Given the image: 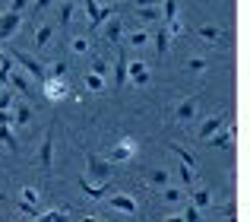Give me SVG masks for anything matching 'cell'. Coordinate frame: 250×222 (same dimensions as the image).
Segmentation results:
<instances>
[{
	"mask_svg": "<svg viewBox=\"0 0 250 222\" xmlns=\"http://www.w3.org/2000/svg\"><path fill=\"white\" fill-rule=\"evenodd\" d=\"M42 92L48 102H63L70 99V86L63 83V76H44L42 80Z\"/></svg>",
	"mask_w": 250,
	"mask_h": 222,
	"instance_id": "obj_1",
	"label": "cell"
},
{
	"mask_svg": "<svg viewBox=\"0 0 250 222\" xmlns=\"http://www.w3.org/2000/svg\"><path fill=\"white\" fill-rule=\"evenodd\" d=\"M83 6H85V16H89V29L92 32L102 29V25L114 16V6H98L95 0H83Z\"/></svg>",
	"mask_w": 250,
	"mask_h": 222,
	"instance_id": "obj_2",
	"label": "cell"
},
{
	"mask_svg": "<svg viewBox=\"0 0 250 222\" xmlns=\"http://www.w3.org/2000/svg\"><path fill=\"white\" fill-rule=\"evenodd\" d=\"M13 64H16L19 70H25L29 76H35V80H44V67H42V61H35L32 54H25V51H13Z\"/></svg>",
	"mask_w": 250,
	"mask_h": 222,
	"instance_id": "obj_3",
	"label": "cell"
},
{
	"mask_svg": "<svg viewBox=\"0 0 250 222\" xmlns=\"http://www.w3.org/2000/svg\"><path fill=\"white\" fill-rule=\"evenodd\" d=\"M6 86H13L19 95H25V99H32V102H35V95H32V86H29V80H25V73L16 67V64H13V67L6 70Z\"/></svg>",
	"mask_w": 250,
	"mask_h": 222,
	"instance_id": "obj_4",
	"label": "cell"
},
{
	"mask_svg": "<svg viewBox=\"0 0 250 222\" xmlns=\"http://www.w3.org/2000/svg\"><path fill=\"white\" fill-rule=\"evenodd\" d=\"M136 149H140V146H136L133 136H121V143L111 149L108 162H111V165H114V162H127V159H133V155H136Z\"/></svg>",
	"mask_w": 250,
	"mask_h": 222,
	"instance_id": "obj_5",
	"label": "cell"
},
{
	"mask_svg": "<svg viewBox=\"0 0 250 222\" xmlns=\"http://www.w3.org/2000/svg\"><path fill=\"white\" fill-rule=\"evenodd\" d=\"M203 143H206V146H215V149H231V143H234V127L225 121L212 136H206Z\"/></svg>",
	"mask_w": 250,
	"mask_h": 222,
	"instance_id": "obj_6",
	"label": "cell"
},
{
	"mask_svg": "<svg viewBox=\"0 0 250 222\" xmlns=\"http://www.w3.org/2000/svg\"><path fill=\"white\" fill-rule=\"evenodd\" d=\"M22 25V16L13 10H6L3 16H0V42H10L13 35H16V29Z\"/></svg>",
	"mask_w": 250,
	"mask_h": 222,
	"instance_id": "obj_7",
	"label": "cell"
},
{
	"mask_svg": "<svg viewBox=\"0 0 250 222\" xmlns=\"http://www.w3.org/2000/svg\"><path fill=\"white\" fill-rule=\"evenodd\" d=\"M51 159H54V124L48 127L44 143H42V149H38V165H42L44 172H51Z\"/></svg>",
	"mask_w": 250,
	"mask_h": 222,
	"instance_id": "obj_8",
	"label": "cell"
},
{
	"mask_svg": "<svg viewBox=\"0 0 250 222\" xmlns=\"http://www.w3.org/2000/svg\"><path fill=\"white\" fill-rule=\"evenodd\" d=\"M196 35L206 38V42H212V44H231V32L219 29V25H200V29H196Z\"/></svg>",
	"mask_w": 250,
	"mask_h": 222,
	"instance_id": "obj_9",
	"label": "cell"
},
{
	"mask_svg": "<svg viewBox=\"0 0 250 222\" xmlns=\"http://www.w3.org/2000/svg\"><path fill=\"white\" fill-rule=\"evenodd\" d=\"M10 117H16L19 127L32 124V105H29V102H22V99H16V102H13V108H10Z\"/></svg>",
	"mask_w": 250,
	"mask_h": 222,
	"instance_id": "obj_10",
	"label": "cell"
},
{
	"mask_svg": "<svg viewBox=\"0 0 250 222\" xmlns=\"http://www.w3.org/2000/svg\"><path fill=\"white\" fill-rule=\"evenodd\" d=\"M127 80H130V83H136V86H146V83H149V67H146L143 61L127 64Z\"/></svg>",
	"mask_w": 250,
	"mask_h": 222,
	"instance_id": "obj_11",
	"label": "cell"
},
{
	"mask_svg": "<svg viewBox=\"0 0 250 222\" xmlns=\"http://www.w3.org/2000/svg\"><path fill=\"white\" fill-rule=\"evenodd\" d=\"M193 114H196V95H187V99L177 105L174 111V121H181V124H187V121H193Z\"/></svg>",
	"mask_w": 250,
	"mask_h": 222,
	"instance_id": "obj_12",
	"label": "cell"
},
{
	"mask_svg": "<svg viewBox=\"0 0 250 222\" xmlns=\"http://www.w3.org/2000/svg\"><path fill=\"white\" fill-rule=\"evenodd\" d=\"M89 175H92V178H98V181H108V175H111V162L98 159V155H89Z\"/></svg>",
	"mask_w": 250,
	"mask_h": 222,
	"instance_id": "obj_13",
	"label": "cell"
},
{
	"mask_svg": "<svg viewBox=\"0 0 250 222\" xmlns=\"http://www.w3.org/2000/svg\"><path fill=\"white\" fill-rule=\"evenodd\" d=\"M127 48H121L117 51V67H114V86L121 89V86H127Z\"/></svg>",
	"mask_w": 250,
	"mask_h": 222,
	"instance_id": "obj_14",
	"label": "cell"
},
{
	"mask_svg": "<svg viewBox=\"0 0 250 222\" xmlns=\"http://www.w3.org/2000/svg\"><path fill=\"white\" fill-rule=\"evenodd\" d=\"M111 206H114L117 213H124V216H133L136 213V200L127 197V194H114V197H111Z\"/></svg>",
	"mask_w": 250,
	"mask_h": 222,
	"instance_id": "obj_15",
	"label": "cell"
},
{
	"mask_svg": "<svg viewBox=\"0 0 250 222\" xmlns=\"http://www.w3.org/2000/svg\"><path fill=\"white\" fill-rule=\"evenodd\" d=\"M80 191L89 200H98V197H104V194H108V184H89V178H80Z\"/></svg>",
	"mask_w": 250,
	"mask_h": 222,
	"instance_id": "obj_16",
	"label": "cell"
},
{
	"mask_svg": "<svg viewBox=\"0 0 250 222\" xmlns=\"http://www.w3.org/2000/svg\"><path fill=\"white\" fill-rule=\"evenodd\" d=\"M121 32H124V19H108V25H104V42H111V44H117L121 42Z\"/></svg>",
	"mask_w": 250,
	"mask_h": 222,
	"instance_id": "obj_17",
	"label": "cell"
},
{
	"mask_svg": "<svg viewBox=\"0 0 250 222\" xmlns=\"http://www.w3.org/2000/svg\"><path fill=\"white\" fill-rule=\"evenodd\" d=\"M225 121H228V117H209V121H203V127H200V143L206 140V136H212Z\"/></svg>",
	"mask_w": 250,
	"mask_h": 222,
	"instance_id": "obj_18",
	"label": "cell"
},
{
	"mask_svg": "<svg viewBox=\"0 0 250 222\" xmlns=\"http://www.w3.org/2000/svg\"><path fill=\"white\" fill-rule=\"evenodd\" d=\"M51 38H54V25H51V22H44L42 29L35 32V48H48V42H51Z\"/></svg>",
	"mask_w": 250,
	"mask_h": 222,
	"instance_id": "obj_19",
	"label": "cell"
},
{
	"mask_svg": "<svg viewBox=\"0 0 250 222\" xmlns=\"http://www.w3.org/2000/svg\"><path fill=\"white\" fill-rule=\"evenodd\" d=\"M168 44H171V35H168V29H165V25H159V32H155V51H159V57H165Z\"/></svg>",
	"mask_w": 250,
	"mask_h": 222,
	"instance_id": "obj_20",
	"label": "cell"
},
{
	"mask_svg": "<svg viewBox=\"0 0 250 222\" xmlns=\"http://www.w3.org/2000/svg\"><path fill=\"white\" fill-rule=\"evenodd\" d=\"M67 216H70V210L63 206V210H48V213H42V216H38V222H63Z\"/></svg>",
	"mask_w": 250,
	"mask_h": 222,
	"instance_id": "obj_21",
	"label": "cell"
},
{
	"mask_svg": "<svg viewBox=\"0 0 250 222\" xmlns=\"http://www.w3.org/2000/svg\"><path fill=\"white\" fill-rule=\"evenodd\" d=\"M0 143H3V146H10V149L19 146V143H16V133L10 130V124H0Z\"/></svg>",
	"mask_w": 250,
	"mask_h": 222,
	"instance_id": "obj_22",
	"label": "cell"
},
{
	"mask_svg": "<svg viewBox=\"0 0 250 222\" xmlns=\"http://www.w3.org/2000/svg\"><path fill=\"white\" fill-rule=\"evenodd\" d=\"M85 89H89V92H102V89H104V76H98V73L89 70V76H85Z\"/></svg>",
	"mask_w": 250,
	"mask_h": 222,
	"instance_id": "obj_23",
	"label": "cell"
},
{
	"mask_svg": "<svg viewBox=\"0 0 250 222\" xmlns=\"http://www.w3.org/2000/svg\"><path fill=\"white\" fill-rule=\"evenodd\" d=\"M209 203H212V194H209V191H196L193 194V206H196V210H206Z\"/></svg>",
	"mask_w": 250,
	"mask_h": 222,
	"instance_id": "obj_24",
	"label": "cell"
},
{
	"mask_svg": "<svg viewBox=\"0 0 250 222\" xmlns=\"http://www.w3.org/2000/svg\"><path fill=\"white\" fill-rule=\"evenodd\" d=\"M136 13H140L143 22H152V19H159V10H155V6H136Z\"/></svg>",
	"mask_w": 250,
	"mask_h": 222,
	"instance_id": "obj_25",
	"label": "cell"
},
{
	"mask_svg": "<svg viewBox=\"0 0 250 222\" xmlns=\"http://www.w3.org/2000/svg\"><path fill=\"white\" fill-rule=\"evenodd\" d=\"M19 200H25V203L38 206V200H42V197H38V191H35V187H22V194H19Z\"/></svg>",
	"mask_w": 250,
	"mask_h": 222,
	"instance_id": "obj_26",
	"label": "cell"
},
{
	"mask_svg": "<svg viewBox=\"0 0 250 222\" xmlns=\"http://www.w3.org/2000/svg\"><path fill=\"white\" fill-rule=\"evenodd\" d=\"M171 149H174V155H177V159H181V162H184V165H190V168H196V162H193V155H190V153H187V149H184V146H171Z\"/></svg>",
	"mask_w": 250,
	"mask_h": 222,
	"instance_id": "obj_27",
	"label": "cell"
},
{
	"mask_svg": "<svg viewBox=\"0 0 250 222\" xmlns=\"http://www.w3.org/2000/svg\"><path fill=\"white\" fill-rule=\"evenodd\" d=\"M70 48L76 51V54H85V51H92V44H89V38H73V42H70Z\"/></svg>",
	"mask_w": 250,
	"mask_h": 222,
	"instance_id": "obj_28",
	"label": "cell"
},
{
	"mask_svg": "<svg viewBox=\"0 0 250 222\" xmlns=\"http://www.w3.org/2000/svg\"><path fill=\"white\" fill-rule=\"evenodd\" d=\"M149 42V32L146 29H136L133 35H130V44H136V48H140V44H146Z\"/></svg>",
	"mask_w": 250,
	"mask_h": 222,
	"instance_id": "obj_29",
	"label": "cell"
},
{
	"mask_svg": "<svg viewBox=\"0 0 250 222\" xmlns=\"http://www.w3.org/2000/svg\"><path fill=\"white\" fill-rule=\"evenodd\" d=\"M181 219H184V222H200V210H196L193 203H187V210H184Z\"/></svg>",
	"mask_w": 250,
	"mask_h": 222,
	"instance_id": "obj_30",
	"label": "cell"
},
{
	"mask_svg": "<svg viewBox=\"0 0 250 222\" xmlns=\"http://www.w3.org/2000/svg\"><path fill=\"white\" fill-rule=\"evenodd\" d=\"M70 16H73V0H63V6H61V22L67 25Z\"/></svg>",
	"mask_w": 250,
	"mask_h": 222,
	"instance_id": "obj_31",
	"label": "cell"
},
{
	"mask_svg": "<svg viewBox=\"0 0 250 222\" xmlns=\"http://www.w3.org/2000/svg\"><path fill=\"white\" fill-rule=\"evenodd\" d=\"M92 73H98V76H108L111 73V67H108V61H102V57H98L95 64H92Z\"/></svg>",
	"mask_w": 250,
	"mask_h": 222,
	"instance_id": "obj_32",
	"label": "cell"
},
{
	"mask_svg": "<svg viewBox=\"0 0 250 222\" xmlns=\"http://www.w3.org/2000/svg\"><path fill=\"white\" fill-rule=\"evenodd\" d=\"M177 19V0H165V22Z\"/></svg>",
	"mask_w": 250,
	"mask_h": 222,
	"instance_id": "obj_33",
	"label": "cell"
},
{
	"mask_svg": "<svg viewBox=\"0 0 250 222\" xmlns=\"http://www.w3.org/2000/svg\"><path fill=\"white\" fill-rule=\"evenodd\" d=\"M13 102H16V95H13V92H0V111H10Z\"/></svg>",
	"mask_w": 250,
	"mask_h": 222,
	"instance_id": "obj_34",
	"label": "cell"
},
{
	"mask_svg": "<svg viewBox=\"0 0 250 222\" xmlns=\"http://www.w3.org/2000/svg\"><path fill=\"white\" fill-rule=\"evenodd\" d=\"M16 206H19V210H22V213H25V216H32V219H38V206H32V203H25V200H19V203H16Z\"/></svg>",
	"mask_w": 250,
	"mask_h": 222,
	"instance_id": "obj_35",
	"label": "cell"
},
{
	"mask_svg": "<svg viewBox=\"0 0 250 222\" xmlns=\"http://www.w3.org/2000/svg\"><path fill=\"white\" fill-rule=\"evenodd\" d=\"M67 73V61H54V67H51V76H63Z\"/></svg>",
	"mask_w": 250,
	"mask_h": 222,
	"instance_id": "obj_36",
	"label": "cell"
},
{
	"mask_svg": "<svg viewBox=\"0 0 250 222\" xmlns=\"http://www.w3.org/2000/svg\"><path fill=\"white\" fill-rule=\"evenodd\" d=\"M152 184H168V172L162 168V172H152Z\"/></svg>",
	"mask_w": 250,
	"mask_h": 222,
	"instance_id": "obj_37",
	"label": "cell"
},
{
	"mask_svg": "<svg viewBox=\"0 0 250 222\" xmlns=\"http://www.w3.org/2000/svg\"><path fill=\"white\" fill-rule=\"evenodd\" d=\"M25 6H29V0H13V3H10V10H13V13H22Z\"/></svg>",
	"mask_w": 250,
	"mask_h": 222,
	"instance_id": "obj_38",
	"label": "cell"
},
{
	"mask_svg": "<svg viewBox=\"0 0 250 222\" xmlns=\"http://www.w3.org/2000/svg\"><path fill=\"white\" fill-rule=\"evenodd\" d=\"M190 70H206V61H203V57H193V61H190Z\"/></svg>",
	"mask_w": 250,
	"mask_h": 222,
	"instance_id": "obj_39",
	"label": "cell"
},
{
	"mask_svg": "<svg viewBox=\"0 0 250 222\" xmlns=\"http://www.w3.org/2000/svg\"><path fill=\"white\" fill-rule=\"evenodd\" d=\"M165 200L168 203H177V200H181V191H165Z\"/></svg>",
	"mask_w": 250,
	"mask_h": 222,
	"instance_id": "obj_40",
	"label": "cell"
},
{
	"mask_svg": "<svg viewBox=\"0 0 250 222\" xmlns=\"http://www.w3.org/2000/svg\"><path fill=\"white\" fill-rule=\"evenodd\" d=\"M51 0H35V6H32V13H38V10H44V6H48Z\"/></svg>",
	"mask_w": 250,
	"mask_h": 222,
	"instance_id": "obj_41",
	"label": "cell"
},
{
	"mask_svg": "<svg viewBox=\"0 0 250 222\" xmlns=\"http://www.w3.org/2000/svg\"><path fill=\"white\" fill-rule=\"evenodd\" d=\"M159 0H136V6H155Z\"/></svg>",
	"mask_w": 250,
	"mask_h": 222,
	"instance_id": "obj_42",
	"label": "cell"
},
{
	"mask_svg": "<svg viewBox=\"0 0 250 222\" xmlns=\"http://www.w3.org/2000/svg\"><path fill=\"white\" fill-rule=\"evenodd\" d=\"M83 222H102V219H98V216H85Z\"/></svg>",
	"mask_w": 250,
	"mask_h": 222,
	"instance_id": "obj_43",
	"label": "cell"
},
{
	"mask_svg": "<svg viewBox=\"0 0 250 222\" xmlns=\"http://www.w3.org/2000/svg\"><path fill=\"white\" fill-rule=\"evenodd\" d=\"M3 57H6V54H3V42H0V64H3Z\"/></svg>",
	"mask_w": 250,
	"mask_h": 222,
	"instance_id": "obj_44",
	"label": "cell"
},
{
	"mask_svg": "<svg viewBox=\"0 0 250 222\" xmlns=\"http://www.w3.org/2000/svg\"><path fill=\"white\" fill-rule=\"evenodd\" d=\"M165 222H184V219H181V216H171V219H165Z\"/></svg>",
	"mask_w": 250,
	"mask_h": 222,
	"instance_id": "obj_45",
	"label": "cell"
},
{
	"mask_svg": "<svg viewBox=\"0 0 250 222\" xmlns=\"http://www.w3.org/2000/svg\"><path fill=\"white\" fill-rule=\"evenodd\" d=\"M228 222H238V219H234V216H228Z\"/></svg>",
	"mask_w": 250,
	"mask_h": 222,
	"instance_id": "obj_46",
	"label": "cell"
}]
</instances>
